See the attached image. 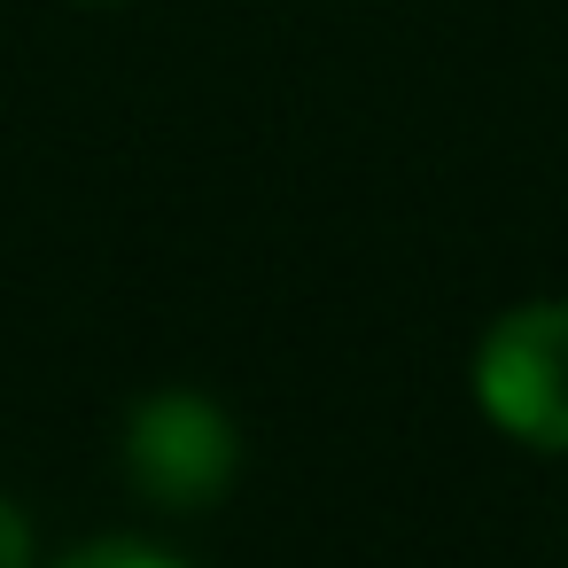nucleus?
I'll return each instance as SVG.
<instances>
[{"instance_id": "7ed1b4c3", "label": "nucleus", "mask_w": 568, "mask_h": 568, "mask_svg": "<svg viewBox=\"0 0 568 568\" xmlns=\"http://www.w3.org/2000/svg\"><path fill=\"white\" fill-rule=\"evenodd\" d=\"M55 568H187V560L164 552V545H141V537H94V545L63 552Z\"/></svg>"}, {"instance_id": "f03ea898", "label": "nucleus", "mask_w": 568, "mask_h": 568, "mask_svg": "<svg viewBox=\"0 0 568 568\" xmlns=\"http://www.w3.org/2000/svg\"><path fill=\"white\" fill-rule=\"evenodd\" d=\"M242 436L203 389H156L125 413V483L164 514H203L234 490Z\"/></svg>"}, {"instance_id": "20e7f679", "label": "nucleus", "mask_w": 568, "mask_h": 568, "mask_svg": "<svg viewBox=\"0 0 568 568\" xmlns=\"http://www.w3.org/2000/svg\"><path fill=\"white\" fill-rule=\"evenodd\" d=\"M32 521H24V506L17 498H0V568H32Z\"/></svg>"}, {"instance_id": "f257e3e1", "label": "nucleus", "mask_w": 568, "mask_h": 568, "mask_svg": "<svg viewBox=\"0 0 568 568\" xmlns=\"http://www.w3.org/2000/svg\"><path fill=\"white\" fill-rule=\"evenodd\" d=\"M483 420L529 452H568V296L506 304L467 358Z\"/></svg>"}]
</instances>
